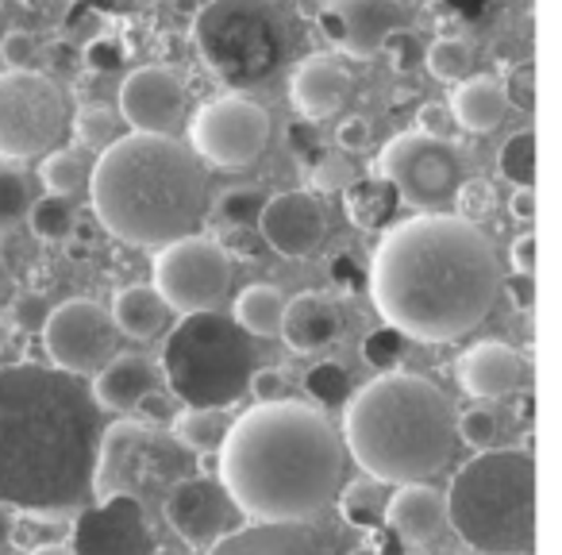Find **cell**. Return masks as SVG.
I'll return each mask as SVG.
<instances>
[{
	"instance_id": "obj_1",
	"label": "cell",
	"mask_w": 562,
	"mask_h": 555,
	"mask_svg": "<svg viewBox=\"0 0 562 555\" xmlns=\"http://www.w3.org/2000/svg\"><path fill=\"white\" fill-rule=\"evenodd\" d=\"M367 290L390 329L420 344H447L490 317L501 258L477 224L424 212L382 235Z\"/></svg>"
},
{
	"instance_id": "obj_2",
	"label": "cell",
	"mask_w": 562,
	"mask_h": 555,
	"mask_svg": "<svg viewBox=\"0 0 562 555\" xmlns=\"http://www.w3.org/2000/svg\"><path fill=\"white\" fill-rule=\"evenodd\" d=\"M101 409L74 375L0 367V509L78 513L93 501Z\"/></svg>"
},
{
	"instance_id": "obj_3",
	"label": "cell",
	"mask_w": 562,
	"mask_h": 555,
	"mask_svg": "<svg viewBox=\"0 0 562 555\" xmlns=\"http://www.w3.org/2000/svg\"><path fill=\"white\" fill-rule=\"evenodd\" d=\"M216 452L220 486L247 521H313L344 475L339 432L301 401H258Z\"/></svg>"
},
{
	"instance_id": "obj_4",
	"label": "cell",
	"mask_w": 562,
	"mask_h": 555,
	"mask_svg": "<svg viewBox=\"0 0 562 555\" xmlns=\"http://www.w3.org/2000/svg\"><path fill=\"white\" fill-rule=\"evenodd\" d=\"M89 201L116 240L166 247L204 224L209 178L201 158L173 135L132 132L101 151L89 174Z\"/></svg>"
},
{
	"instance_id": "obj_5",
	"label": "cell",
	"mask_w": 562,
	"mask_h": 555,
	"mask_svg": "<svg viewBox=\"0 0 562 555\" xmlns=\"http://www.w3.org/2000/svg\"><path fill=\"white\" fill-rule=\"evenodd\" d=\"M351 459L382 486H405L436 475L454 455V401L420 375L390 370L344 401Z\"/></svg>"
},
{
	"instance_id": "obj_6",
	"label": "cell",
	"mask_w": 562,
	"mask_h": 555,
	"mask_svg": "<svg viewBox=\"0 0 562 555\" xmlns=\"http://www.w3.org/2000/svg\"><path fill=\"white\" fill-rule=\"evenodd\" d=\"M447 524L482 555H536V463L524 447L477 452L443 493Z\"/></svg>"
},
{
	"instance_id": "obj_7",
	"label": "cell",
	"mask_w": 562,
	"mask_h": 555,
	"mask_svg": "<svg viewBox=\"0 0 562 555\" xmlns=\"http://www.w3.org/2000/svg\"><path fill=\"white\" fill-rule=\"evenodd\" d=\"M255 340L216 309L186 313L162 344L170 398L193 409H232L255 375Z\"/></svg>"
},
{
	"instance_id": "obj_8",
	"label": "cell",
	"mask_w": 562,
	"mask_h": 555,
	"mask_svg": "<svg viewBox=\"0 0 562 555\" xmlns=\"http://www.w3.org/2000/svg\"><path fill=\"white\" fill-rule=\"evenodd\" d=\"M193 43L212 78L255 89L290 55V27L270 0H209L193 20Z\"/></svg>"
},
{
	"instance_id": "obj_9",
	"label": "cell",
	"mask_w": 562,
	"mask_h": 555,
	"mask_svg": "<svg viewBox=\"0 0 562 555\" xmlns=\"http://www.w3.org/2000/svg\"><path fill=\"white\" fill-rule=\"evenodd\" d=\"M189 470L186 447L173 436L158 432L155 424H143L135 417H120L116 424L101 429L93 463V498H162L173 482H181Z\"/></svg>"
},
{
	"instance_id": "obj_10",
	"label": "cell",
	"mask_w": 562,
	"mask_h": 555,
	"mask_svg": "<svg viewBox=\"0 0 562 555\" xmlns=\"http://www.w3.org/2000/svg\"><path fill=\"white\" fill-rule=\"evenodd\" d=\"M66 127V97L47 74L0 70V158L47 155Z\"/></svg>"
},
{
	"instance_id": "obj_11",
	"label": "cell",
	"mask_w": 562,
	"mask_h": 555,
	"mask_svg": "<svg viewBox=\"0 0 562 555\" xmlns=\"http://www.w3.org/2000/svg\"><path fill=\"white\" fill-rule=\"evenodd\" d=\"M374 174L390 181L413 209L439 212L462 181V155L451 140L408 132L385 143V151L374 158Z\"/></svg>"
},
{
	"instance_id": "obj_12",
	"label": "cell",
	"mask_w": 562,
	"mask_h": 555,
	"mask_svg": "<svg viewBox=\"0 0 562 555\" xmlns=\"http://www.w3.org/2000/svg\"><path fill=\"white\" fill-rule=\"evenodd\" d=\"M155 293L166 301V309L186 313H201V309H216L232 290V255L209 235H186L155 255Z\"/></svg>"
},
{
	"instance_id": "obj_13",
	"label": "cell",
	"mask_w": 562,
	"mask_h": 555,
	"mask_svg": "<svg viewBox=\"0 0 562 555\" xmlns=\"http://www.w3.org/2000/svg\"><path fill=\"white\" fill-rule=\"evenodd\" d=\"M270 143V116L247 97H216L189 124V147L212 166L243 170Z\"/></svg>"
},
{
	"instance_id": "obj_14",
	"label": "cell",
	"mask_w": 562,
	"mask_h": 555,
	"mask_svg": "<svg viewBox=\"0 0 562 555\" xmlns=\"http://www.w3.org/2000/svg\"><path fill=\"white\" fill-rule=\"evenodd\" d=\"M43 344L58 370L81 378L101 370L112 359L116 347V324L97 301L70 298L58 309H50L47 324H43Z\"/></svg>"
},
{
	"instance_id": "obj_15",
	"label": "cell",
	"mask_w": 562,
	"mask_h": 555,
	"mask_svg": "<svg viewBox=\"0 0 562 555\" xmlns=\"http://www.w3.org/2000/svg\"><path fill=\"white\" fill-rule=\"evenodd\" d=\"M74 555H150L155 532H150L147 509L139 498H101L93 506H81L70 524Z\"/></svg>"
},
{
	"instance_id": "obj_16",
	"label": "cell",
	"mask_w": 562,
	"mask_h": 555,
	"mask_svg": "<svg viewBox=\"0 0 562 555\" xmlns=\"http://www.w3.org/2000/svg\"><path fill=\"white\" fill-rule=\"evenodd\" d=\"M162 517L186 544L209 547L212 540H220L224 532H232L239 509L232 506V498L224 493V486L209 475H186L181 482H173L162 498Z\"/></svg>"
},
{
	"instance_id": "obj_17",
	"label": "cell",
	"mask_w": 562,
	"mask_h": 555,
	"mask_svg": "<svg viewBox=\"0 0 562 555\" xmlns=\"http://www.w3.org/2000/svg\"><path fill=\"white\" fill-rule=\"evenodd\" d=\"M258 235L266 247L285 258H313L328 235V212L308 189L266 197L262 212H258Z\"/></svg>"
},
{
	"instance_id": "obj_18",
	"label": "cell",
	"mask_w": 562,
	"mask_h": 555,
	"mask_svg": "<svg viewBox=\"0 0 562 555\" xmlns=\"http://www.w3.org/2000/svg\"><path fill=\"white\" fill-rule=\"evenodd\" d=\"M321 27L347 58L367 63L382 51L385 35L405 27V9L401 0H328Z\"/></svg>"
},
{
	"instance_id": "obj_19",
	"label": "cell",
	"mask_w": 562,
	"mask_h": 555,
	"mask_svg": "<svg viewBox=\"0 0 562 555\" xmlns=\"http://www.w3.org/2000/svg\"><path fill=\"white\" fill-rule=\"evenodd\" d=\"M120 116L132 132L170 135V127L186 116V86L166 66H139L120 86Z\"/></svg>"
},
{
	"instance_id": "obj_20",
	"label": "cell",
	"mask_w": 562,
	"mask_h": 555,
	"mask_svg": "<svg viewBox=\"0 0 562 555\" xmlns=\"http://www.w3.org/2000/svg\"><path fill=\"white\" fill-rule=\"evenodd\" d=\"M209 555H336V547L305 521H250L212 540Z\"/></svg>"
},
{
	"instance_id": "obj_21",
	"label": "cell",
	"mask_w": 562,
	"mask_h": 555,
	"mask_svg": "<svg viewBox=\"0 0 562 555\" xmlns=\"http://www.w3.org/2000/svg\"><path fill=\"white\" fill-rule=\"evenodd\" d=\"M454 375H459V386L470 398L493 401V398H508V393L520 390L528 367H524V355L513 352L508 344H501V340H482V344H474L470 352L459 355Z\"/></svg>"
},
{
	"instance_id": "obj_22",
	"label": "cell",
	"mask_w": 562,
	"mask_h": 555,
	"mask_svg": "<svg viewBox=\"0 0 562 555\" xmlns=\"http://www.w3.org/2000/svg\"><path fill=\"white\" fill-rule=\"evenodd\" d=\"M347 97H351V74H347V66L336 55H308L293 70L290 101L313 124L336 116L347 104Z\"/></svg>"
},
{
	"instance_id": "obj_23",
	"label": "cell",
	"mask_w": 562,
	"mask_h": 555,
	"mask_svg": "<svg viewBox=\"0 0 562 555\" xmlns=\"http://www.w3.org/2000/svg\"><path fill=\"white\" fill-rule=\"evenodd\" d=\"M339 332H344V313L328 293H297L293 301H285V313H281V332L285 347L297 355H313L321 347L336 344Z\"/></svg>"
},
{
	"instance_id": "obj_24",
	"label": "cell",
	"mask_w": 562,
	"mask_h": 555,
	"mask_svg": "<svg viewBox=\"0 0 562 555\" xmlns=\"http://www.w3.org/2000/svg\"><path fill=\"white\" fill-rule=\"evenodd\" d=\"M385 524H390L405 544L428 547L431 540H439V532L447 529L443 493L431 490V486H424V482L397 486V493L385 501Z\"/></svg>"
},
{
	"instance_id": "obj_25",
	"label": "cell",
	"mask_w": 562,
	"mask_h": 555,
	"mask_svg": "<svg viewBox=\"0 0 562 555\" xmlns=\"http://www.w3.org/2000/svg\"><path fill=\"white\" fill-rule=\"evenodd\" d=\"M150 390H158V370L147 355H116L112 363H104L97 370L93 382V401L97 409H109V413H132L135 401L147 398Z\"/></svg>"
},
{
	"instance_id": "obj_26",
	"label": "cell",
	"mask_w": 562,
	"mask_h": 555,
	"mask_svg": "<svg viewBox=\"0 0 562 555\" xmlns=\"http://www.w3.org/2000/svg\"><path fill=\"white\" fill-rule=\"evenodd\" d=\"M447 112H451L454 124H459L462 132L485 135L505 120V112H508L505 89H501V81H493V78H467V81H459V89H454V97H451V109Z\"/></svg>"
},
{
	"instance_id": "obj_27",
	"label": "cell",
	"mask_w": 562,
	"mask_h": 555,
	"mask_svg": "<svg viewBox=\"0 0 562 555\" xmlns=\"http://www.w3.org/2000/svg\"><path fill=\"white\" fill-rule=\"evenodd\" d=\"M109 317H112V324H116V332H124V336L150 340L166 329L170 309H166V301L155 293V286H124V290L112 298Z\"/></svg>"
},
{
	"instance_id": "obj_28",
	"label": "cell",
	"mask_w": 562,
	"mask_h": 555,
	"mask_svg": "<svg viewBox=\"0 0 562 555\" xmlns=\"http://www.w3.org/2000/svg\"><path fill=\"white\" fill-rule=\"evenodd\" d=\"M401 197L397 189L390 186L385 178H355L351 186L344 189V209H347V220L362 232H378L393 220L397 212Z\"/></svg>"
},
{
	"instance_id": "obj_29",
	"label": "cell",
	"mask_w": 562,
	"mask_h": 555,
	"mask_svg": "<svg viewBox=\"0 0 562 555\" xmlns=\"http://www.w3.org/2000/svg\"><path fill=\"white\" fill-rule=\"evenodd\" d=\"M227 424H232V421L224 417V409H193V406H186L181 413H173L170 436L178 440L186 452L212 455L220 444H224Z\"/></svg>"
},
{
	"instance_id": "obj_30",
	"label": "cell",
	"mask_w": 562,
	"mask_h": 555,
	"mask_svg": "<svg viewBox=\"0 0 562 555\" xmlns=\"http://www.w3.org/2000/svg\"><path fill=\"white\" fill-rule=\"evenodd\" d=\"M281 313H285V298L273 286H250L235 301V317L247 336H278L281 332Z\"/></svg>"
},
{
	"instance_id": "obj_31",
	"label": "cell",
	"mask_w": 562,
	"mask_h": 555,
	"mask_svg": "<svg viewBox=\"0 0 562 555\" xmlns=\"http://www.w3.org/2000/svg\"><path fill=\"white\" fill-rule=\"evenodd\" d=\"M32 209V178L20 163L0 158V240L16 232L20 220H27Z\"/></svg>"
},
{
	"instance_id": "obj_32",
	"label": "cell",
	"mask_w": 562,
	"mask_h": 555,
	"mask_svg": "<svg viewBox=\"0 0 562 555\" xmlns=\"http://www.w3.org/2000/svg\"><path fill=\"white\" fill-rule=\"evenodd\" d=\"M27 224H32V232L40 235V240H47V243L66 240V235L78 227V209H74V197L47 193V197H40V201H32V209H27Z\"/></svg>"
},
{
	"instance_id": "obj_33",
	"label": "cell",
	"mask_w": 562,
	"mask_h": 555,
	"mask_svg": "<svg viewBox=\"0 0 562 555\" xmlns=\"http://www.w3.org/2000/svg\"><path fill=\"white\" fill-rule=\"evenodd\" d=\"M424 66L436 81H447V86H459V81L470 78V66H474V47L459 35H443L436 40L428 51H424Z\"/></svg>"
},
{
	"instance_id": "obj_34",
	"label": "cell",
	"mask_w": 562,
	"mask_h": 555,
	"mask_svg": "<svg viewBox=\"0 0 562 555\" xmlns=\"http://www.w3.org/2000/svg\"><path fill=\"white\" fill-rule=\"evenodd\" d=\"M374 478H359V482H347V490H336L339 493V513H344L347 524L355 529H378L385 524V501L378 493Z\"/></svg>"
},
{
	"instance_id": "obj_35",
	"label": "cell",
	"mask_w": 562,
	"mask_h": 555,
	"mask_svg": "<svg viewBox=\"0 0 562 555\" xmlns=\"http://www.w3.org/2000/svg\"><path fill=\"white\" fill-rule=\"evenodd\" d=\"M63 532H70L66 513H32V509H20L9 521V544L20 547V552H32L40 544L63 540Z\"/></svg>"
},
{
	"instance_id": "obj_36",
	"label": "cell",
	"mask_w": 562,
	"mask_h": 555,
	"mask_svg": "<svg viewBox=\"0 0 562 555\" xmlns=\"http://www.w3.org/2000/svg\"><path fill=\"white\" fill-rule=\"evenodd\" d=\"M301 166H305V181L313 189H324V193H336V189H347L355 181V166L347 155H331V151L324 147H313L305 158H301Z\"/></svg>"
},
{
	"instance_id": "obj_37",
	"label": "cell",
	"mask_w": 562,
	"mask_h": 555,
	"mask_svg": "<svg viewBox=\"0 0 562 555\" xmlns=\"http://www.w3.org/2000/svg\"><path fill=\"white\" fill-rule=\"evenodd\" d=\"M116 132H120V116L112 109H104V104H86L74 116V135H78L81 147H93V151L112 147L120 140Z\"/></svg>"
},
{
	"instance_id": "obj_38",
	"label": "cell",
	"mask_w": 562,
	"mask_h": 555,
	"mask_svg": "<svg viewBox=\"0 0 562 555\" xmlns=\"http://www.w3.org/2000/svg\"><path fill=\"white\" fill-rule=\"evenodd\" d=\"M497 166L513 186H531V178H536V135L531 132L508 135L497 155Z\"/></svg>"
},
{
	"instance_id": "obj_39",
	"label": "cell",
	"mask_w": 562,
	"mask_h": 555,
	"mask_svg": "<svg viewBox=\"0 0 562 555\" xmlns=\"http://www.w3.org/2000/svg\"><path fill=\"white\" fill-rule=\"evenodd\" d=\"M451 201H454V217L467 220V224H482L497 209V189H493L490 178H462Z\"/></svg>"
},
{
	"instance_id": "obj_40",
	"label": "cell",
	"mask_w": 562,
	"mask_h": 555,
	"mask_svg": "<svg viewBox=\"0 0 562 555\" xmlns=\"http://www.w3.org/2000/svg\"><path fill=\"white\" fill-rule=\"evenodd\" d=\"M266 197L255 186H235L216 201V220L224 227H258V212H262Z\"/></svg>"
},
{
	"instance_id": "obj_41",
	"label": "cell",
	"mask_w": 562,
	"mask_h": 555,
	"mask_svg": "<svg viewBox=\"0 0 562 555\" xmlns=\"http://www.w3.org/2000/svg\"><path fill=\"white\" fill-rule=\"evenodd\" d=\"M405 352H408V336L405 332H397V329H374L367 340H362V359L370 363L374 370H397L401 363H405Z\"/></svg>"
},
{
	"instance_id": "obj_42",
	"label": "cell",
	"mask_w": 562,
	"mask_h": 555,
	"mask_svg": "<svg viewBox=\"0 0 562 555\" xmlns=\"http://www.w3.org/2000/svg\"><path fill=\"white\" fill-rule=\"evenodd\" d=\"M40 174H43V186H47L50 193L74 197V189L86 186V163H81L74 151H50V155L43 158Z\"/></svg>"
},
{
	"instance_id": "obj_43",
	"label": "cell",
	"mask_w": 562,
	"mask_h": 555,
	"mask_svg": "<svg viewBox=\"0 0 562 555\" xmlns=\"http://www.w3.org/2000/svg\"><path fill=\"white\" fill-rule=\"evenodd\" d=\"M305 390L313 393L321 406H344L351 398V378L339 363H316L313 370L305 375Z\"/></svg>"
},
{
	"instance_id": "obj_44",
	"label": "cell",
	"mask_w": 562,
	"mask_h": 555,
	"mask_svg": "<svg viewBox=\"0 0 562 555\" xmlns=\"http://www.w3.org/2000/svg\"><path fill=\"white\" fill-rule=\"evenodd\" d=\"M454 436H462L470 447H477V452H485V447L497 444L501 436V421L497 413H493L490 406H474L467 409V413L454 417Z\"/></svg>"
},
{
	"instance_id": "obj_45",
	"label": "cell",
	"mask_w": 562,
	"mask_h": 555,
	"mask_svg": "<svg viewBox=\"0 0 562 555\" xmlns=\"http://www.w3.org/2000/svg\"><path fill=\"white\" fill-rule=\"evenodd\" d=\"M382 55L390 58V66L397 74H413L416 66L424 63V47H420V40H416L408 27H397V32H390L385 35V43H382Z\"/></svg>"
},
{
	"instance_id": "obj_46",
	"label": "cell",
	"mask_w": 562,
	"mask_h": 555,
	"mask_svg": "<svg viewBox=\"0 0 562 555\" xmlns=\"http://www.w3.org/2000/svg\"><path fill=\"white\" fill-rule=\"evenodd\" d=\"M35 55H40V43L24 27H12V32L0 35V63H4V70H27L35 63Z\"/></svg>"
},
{
	"instance_id": "obj_47",
	"label": "cell",
	"mask_w": 562,
	"mask_h": 555,
	"mask_svg": "<svg viewBox=\"0 0 562 555\" xmlns=\"http://www.w3.org/2000/svg\"><path fill=\"white\" fill-rule=\"evenodd\" d=\"M50 309L47 301L40 298V293H20L16 301H12V324H16L20 332H43V324H47Z\"/></svg>"
},
{
	"instance_id": "obj_48",
	"label": "cell",
	"mask_w": 562,
	"mask_h": 555,
	"mask_svg": "<svg viewBox=\"0 0 562 555\" xmlns=\"http://www.w3.org/2000/svg\"><path fill=\"white\" fill-rule=\"evenodd\" d=\"M505 101L508 104H516V109H524L528 112L531 104H536V74H531V63H520L513 74L505 78Z\"/></svg>"
},
{
	"instance_id": "obj_49",
	"label": "cell",
	"mask_w": 562,
	"mask_h": 555,
	"mask_svg": "<svg viewBox=\"0 0 562 555\" xmlns=\"http://www.w3.org/2000/svg\"><path fill=\"white\" fill-rule=\"evenodd\" d=\"M247 390H255L258 401H290L293 386H290V378L281 375V370H255Z\"/></svg>"
},
{
	"instance_id": "obj_50",
	"label": "cell",
	"mask_w": 562,
	"mask_h": 555,
	"mask_svg": "<svg viewBox=\"0 0 562 555\" xmlns=\"http://www.w3.org/2000/svg\"><path fill=\"white\" fill-rule=\"evenodd\" d=\"M135 421H143V424H162V421H173V398L170 393H162V390H150L147 398H139L135 401Z\"/></svg>"
},
{
	"instance_id": "obj_51",
	"label": "cell",
	"mask_w": 562,
	"mask_h": 555,
	"mask_svg": "<svg viewBox=\"0 0 562 555\" xmlns=\"http://www.w3.org/2000/svg\"><path fill=\"white\" fill-rule=\"evenodd\" d=\"M220 247L227 251V255H239V258H255L258 251H262V235L255 232V227H224V240H216Z\"/></svg>"
},
{
	"instance_id": "obj_52",
	"label": "cell",
	"mask_w": 562,
	"mask_h": 555,
	"mask_svg": "<svg viewBox=\"0 0 562 555\" xmlns=\"http://www.w3.org/2000/svg\"><path fill=\"white\" fill-rule=\"evenodd\" d=\"M370 120L367 116H344L339 120V127H336V143L344 151H362V147H370Z\"/></svg>"
},
{
	"instance_id": "obj_53",
	"label": "cell",
	"mask_w": 562,
	"mask_h": 555,
	"mask_svg": "<svg viewBox=\"0 0 562 555\" xmlns=\"http://www.w3.org/2000/svg\"><path fill=\"white\" fill-rule=\"evenodd\" d=\"M328 278L336 282V290L355 293V290L362 286V278H367V274H362V266L355 263L351 255H336V258L328 263Z\"/></svg>"
},
{
	"instance_id": "obj_54",
	"label": "cell",
	"mask_w": 562,
	"mask_h": 555,
	"mask_svg": "<svg viewBox=\"0 0 562 555\" xmlns=\"http://www.w3.org/2000/svg\"><path fill=\"white\" fill-rule=\"evenodd\" d=\"M416 124H420L424 135H439V140H443V127L451 124V112H447V104L428 101V104H420V112H416Z\"/></svg>"
},
{
	"instance_id": "obj_55",
	"label": "cell",
	"mask_w": 562,
	"mask_h": 555,
	"mask_svg": "<svg viewBox=\"0 0 562 555\" xmlns=\"http://www.w3.org/2000/svg\"><path fill=\"white\" fill-rule=\"evenodd\" d=\"M513 266H516V274H528V278H531V270H536V235L531 232H520L513 240Z\"/></svg>"
},
{
	"instance_id": "obj_56",
	"label": "cell",
	"mask_w": 562,
	"mask_h": 555,
	"mask_svg": "<svg viewBox=\"0 0 562 555\" xmlns=\"http://www.w3.org/2000/svg\"><path fill=\"white\" fill-rule=\"evenodd\" d=\"M508 212H513V220H520V224H528V220L536 217V193H531V186H516V193L508 197Z\"/></svg>"
},
{
	"instance_id": "obj_57",
	"label": "cell",
	"mask_w": 562,
	"mask_h": 555,
	"mask_svg": "<svg viewBox=\"0 0 562 555\" xmlns=\"http://www.w3.org/2000/svg\"><path fill=\"white\" fill-rule=\"evenodd\" d=\"M508 290L516 293V306H520V309H528V306H531V278H528V274L513 278V282H508Z\"/></svg>"
},
{
	"instance_id": "obj_58",
	"label": "cell",
	"mask_w": 562,
	"mask_h": 555,
	"mask_svg": "<svg viewBox=\"0 0 562 555\" xmlns=\"http://www.w3.org/2000/svg\"><path fill=\"white\" fill-rule=\"evenodd\" d=\"M9 293H12V270H9V263L0 258V306L9 301Z\"/></svg>"
},
{
	"instance_id": "obj_59",
	"label": "cell",
	"mask_w": 562,
	"mask_h": 555,
	"mask_svg": "<svg viewBox=\"0 0 562 555\" xmlns=\"http://www.w3.org/2000/svg\"><path fill=\"white\" fill-rule=\"evenodd\" d=\"M27 555H74L70 547L63 544V540H55V544H40V547H32Z\"/></svg>"
},
{
	"instance_id": "obj_60",
	"label": "cell",
	"mask_w": 562,
	"mask_h": 555,
	"mask_svg": "<svg viewBox=\"0 0 562 555\" xmlns=\"http://www.w3.org/2000/svg\"><path fill=\"white\" fill-rule=\"evenodd\" d=\"M9 521H12V509H0V544L9 540Z\"/></svg>"
},
{
	"instance_id": "obj_61",
	"label": "cell",
	"mask_w": 562,
	"mask_h": 555,
	"mask_svg": "<svg viewBox=\"0 0 562 555\" xmlns=\"http://www.w3.org/2000/svg\"><path fill=\"white\" fill-rule=\"evenodd\" d=\"M150 555H170V552H158V547H155V552H150Z\"/></svg>"
}]
</instances>
